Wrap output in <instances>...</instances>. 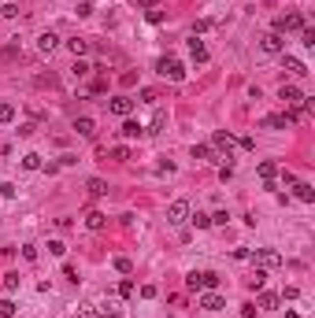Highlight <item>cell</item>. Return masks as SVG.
Instances as JSON below:
<instances>
[{
  "label": "cell",
  "instance_id": "1",
  "mask_svg": "<svg viewBox=\"0 0 315 318\" xmlns=\"http://www.w3.org/2000/svg\"><path fill=\"white\" fill-rule=\"evenodd\" d=\"M304 15H300V11H289V15H278V19H274V34H300V30H304Z\"/></svg>",
  "mask_w": 315,
  "mask_h": 318
},
{
  "label": "cell",
  "instance_id": "2",
  "mask_svg": "<svg viewBox=\"0 0 315 318\" xmlns=\"http://www.w3.org/2000/svg\"><path fill=\"white\" fill-rule=\"evenodd\" d=\"M219 285V274H211V270H193L189 277H185V289H193V293H208V289H215Z\"/></svg>",
  "mask_w": 315,
  "mask_h": 318
},
{
  "label": "cell",
  "instance_id": "3",
  "mask_svg": "<svg viewBox=\"0 0 315 318\" xmlns=\"http://www.w3.org/2000/svg\"><path fill=\"white\" fill-rule=\"evenodd\" d=\"M156 70H159L163 78H171V82H182V78H185V67H182V59H174V56H163V59L156 63Z\"/></svg>",
  "mask_w": 315,
  "mask_h": 318
},
{
  "label": "cell",
  "instance_id": "4",
  "mask_svg": "<svg viewBox=\"0 0 315 318\" xmlns=\"http://www.w3.org/2000/svg\"><path fill=\"white\" fill-rule=\"evenodd\" d=\"M249 259L256 263L260 270H274V267H282V255H278L274 248H256V251L249 255Z\"/></svg>",
  "mask_w": 315,
  "mask_h": 318
},
{
  "label": "cell",
  "instance_id": "5",
  "mask_svg": "<svg viewBox=\"0 0 315 318\" xmlns=\"http://www.w3.org/2000/svg\"><path fill=\"white\" fill-rule=\"evenodd\" d=\"M189 215H193V211H189V204H185V200H174L171 207H167V222H171V226H185Z\"/></svg>",
  "mask_w": 315,
  "mask_h": 318
},
{
  "label": "cell",
  "instance_id": "6",
  "mask_svg": "<svg viewBox=\"0 0 315 318\" xmlns=\"http://www.w3.org/2000/svg\"><path fill=\"white\" fill-rule=\"evenodd\" d=\"M260 48H263L267 56H282V52H286V37H282V34H274V30H271V34H263Z\"/></svg>",
  "mask_w": 315,
  "mask_h": 318
},
{
  "label": "cell",
  "instance_id": "7",
  "mask_svg": "<svg viewBox=\"0 0 315 318\" xmlns=\"http://www.w3.org/2000/svg\"><path fill=\"white\" fill-rule=\"evenodd\" d=\"M278 96H282V104H286V108H300V104L308 100V96L297 89V85H282V89H278Z\"/></svg>",
  "mask_w": 315,
  "mask_h": 318
},
{
  "label": "cell",
  "instance_id": "8",
  "mask_svg": "<svg viewBox=\"0 0 315 318\" xmlns=\"http://www.w3.org/2000/svg\"><path fill=\"white\" fill-rule=\"evenodd\" d=\"M108 111H111V115H119V118H130L133 100H130V96H111V100H108Z\"/></svg>",
  "mask_w": 315,
  "mask_h": 318
},
{
  "label": "cell",
  "instance_id": "9",
  "mask_svg": "<svg viewBox=\"0 0 315 318\" xmlns=\"http://www.w3.org/2000/svg\"><path fill=\"white\" fill-rule=\"evenodd\" d=\"M234 144H237V141H234L230 134H223V130H215V134H211V148H215V152H226V159H230Z\"/></svg>",
  "mask_w": 315,
  "mask_h": 318
},
{
  "label": "cell",
  "instance_id": "10",
  "mask_svg": "<svg viewBox=\"0 0 315 318\" xmlns=\"http://www.w3.org/2000/svg\"><path fill=\"white\" fill-rule=\"evenodd\" d=\"M263 126H271V130H286V126H293V115H289V111H274V115L263 118Z\"/></svg>",
  "mask_w": 315,
  "mask_h": 318
},
{
  "label": "cell",
  "instance_id": "11",
  "mask_svg": "<svg viewBox=\"0 0 315 318\" xmlns=\"http://www.w3.org/2000/svg\"><path fill=\"white\" fill-rule=\"evenodd\" d=\"M223 303H226V300L215 293V289H208V293L200 296V307H204V311H223Z\"/></svg>",
  "mask_w": 315,
  "mask_h": 318
},
{
  "label": "cell",
  "instance_id": "12",
  "mask_svg": "<svg viewBox=\"0 0 315 318\" xmlns=\"http://www.w3.org/2000/svg\"><path fill=\"white\" fill-rule=\"evenodd\" d=\"M293 196H297L300 204H312V200H315V189H312L308 182H293Z\"/></svg>",
  "mask_w": 315,
  "mask_h": 318
},
{
  "label": "cell",
  "instance_id": "13",
  "mask_svg": "<svg viewBox=\"0 0 315 318\" xmlns=\"http://www.w3.org/2000/svg\"><path fill=\"white\" fill-rule=\"evenodd\" d=\"M37 48H41L45 56H52V52L59 48V37H56V34H52V30H49V34H41V37H37Z\"/></svg>",
  "mask_w": 315,
  "mask_h": 318
},
{
  "label": "cell",
  "instance_id": "14",
  "mask_svg": "<svg viewBox=\"0 0 315 318\" xmlns=\"http://www.w3.org/2000/svg\"><path fill=\"white\" fill-rule=\"evenodd\" d=\"M75 134L78 137H93V134H97V122H93V118H75Z\"/></svg>",
  "mask_w": 315,
  "mask_h": 318
},
{
  "label": "cell",
  "instance_id": "15",
  "mask_svg": "<svg viewBox=\"0 0 315 318\" xmlns=\"http://www.w3.org/2000/svg\"><path fill=\"white\" fill-rule=\"evenodd\" d=\"M189 56L197 59V63H208V48H204V41H200V37H193V41H189Z\"/></svg>",
  "mask_w": 315,
  "mask_h": 318
},
{
  "label": "cell",
  "instance_id": "16",
  "mask_svg": "<svg viewBox=\"0 0 315 318\" xmlns=\"http://www.w3.org/2000/svg\"><path fill=\"white\" fill-rule=\"evenodd\" d=\"M85 226L89 229H104L108 226V215H104V211H89V215H85Z\"/></svg>",
  "mask_w": 315,
  "mask_h": 318
},
{
  "label": "cell",
  "instance_id": "17",
  "mask_svg": "<svg viewBox=\"0 0 315 318\" xmlns=\"http://www.w3.org/2000/svg\"><path fill=\"white\" fill-rule=\"evenodd\" d=\"M85 189H89V196H108V182H104V178H89Z\"/></svg>",
  "mask_w": 315,
  "mask_h": 318
},
{
  "label": "cell",
  "instance_id": "18",
  "mask_svg": "<svg viewBox=\"0 0 315 318\" xmlns=\"http://www.w3.org/2000/svg\"><path fill=\"white\" fill-rule=\"evenodd\" d=\"M119 134H123V137H141V134H145V126H141V122H133V118H126Z\"/></svg>",
  "mask_w": 315,
  "mask_h": 318
},
{
  "label": "cell",
  "instance_id": "19",
  "mask_svg": "<svg viewBox=\"0 0 315 318\" xmlns=\"http://www.w3.org/2000/svg\"><path fill=\"white\" fill-rule=\"evenodd\" d=\"M286 70H289V74H308V67H304V59H297V56H286Z\"/></svg>",
  "mask_w": 315,
  "mask_h": 318
},
{
  "label": "cell",
  "instance_id": "20",
  "mask_svg": "<svg viewBox=\"0 0 315 318\" xmlns=\"http://www.w3.org/2000/svg\"><path fill=\"white\" fill-rule=\"evenodd\" d=\"M278 303H282L278 293H263V296H260V307H263V311H278Z\"/></svg>",
  "mask_w": 315,
  "mask_h": 318
},
{
  "label": "cell",
  "instance_id": "21",
  "mask_svg": "<svg viewBox=\"0 0 315 318\" xmlns=\"http://www.w3.org/2000/svg\"><path fill=\"white\" fill-rule=\"evenodd\" d=\"M263 285H267V270H260V267H256V274L249 277V289H252V293H260Z\"/></svg>",
  "mask_w": 315,
  "mask_h": 318
},
{
  "label": "cell",
  "instance_id": "22",
  "mask_svg": "<svg viewBox=\"0 0 315 318\" xmlns=\"http://www.w3.org/2000/svg\"><path fill=\"white\" fill-rule=\"evenodd\" d=\"M67 48L75 52V56H85V52H89V41H82V37H71V41H67Z\"/></svg>",
  "mask_w": 315,
  "mask_h": 318
},
{
  "label": "cell",
  "instance_id": "23",
  "mask_svg": "<svg viewBox=\"0 0 315 318\" xmlns=\"http://www.w3.org/2000/svg\"><path fill=\"white\" fill-rule=\"evenodd\" d=\"M193 159H215V148L211 144H193Z\"/></svg>",
  "mask_w": 315,
  "mask_h": 318
},
{
  "label": "cell",
  "instance_id": "24",
  "mask_svg": "<svg viewBox=\"0 0 315 318\" xmlns=\"http://www.w3.org/2000/svg\"><path fill=\"white\" fill-rule=\"evenodd\" d=\"M23 167H26V170H41V156H37V152H26V156H23Z\"/></svg>",
  "mask_w": 315,
  "mask_h": 318
},
{
  "label": "cell",
  "instance_id": "25",
  "mask_svg": "<svg viewBox=\"0 0 315 318\" xmlns=\"http://www.w3.org/2000/svg\"><path fill=\"white\" fill-rule=\"evenodd\" d=\"M189 222H193L197 229H208V226H211V215H204V211H197V215H189Z\"/></svg>",
  "mask_w": 315,
  "mask_h": 318
},
{
  "label": "cell",
  "instance_id": "26",
  "mask_svg": "<svg viewBox=\"0 0 315 318\" xmlns=\"http://www.w3.org/2000/svg\"><path fill=\"white\" fill-rule=\"evenodd\" d=\"M274 174H278L274 163H260V178H263V182H274Z\"/></svg>",
  "mask_w": 315,
  "mask_h": 318
},
{
  "label": "cell",
  "instance_id": "27",
  "mask_svg": "<svg viewBox=\"0 0 315 318\" xmlns=\"http://www.w3.org/2000/svg\"><path fill=\"white\" fill-rule=\"evenodd\" d=\"M115 270L119 274H133V263L126 259V255H115Z\"/></svg>",
  "mask_w": 315,
  "mask_h": 318
},
{
  "label": "cell",
  "instance_id": "28",
  "mask_svg": "<svg viewBox=\"0 0 315 318\" xmlns=\"http://www.w3.org/2000/svg\"><path fill=\"white\" fill-rule=\"evenodd\" d=\"M0 122H15V104H0Z\"/></svg>",
  "mask_w": 315,
  "mask_h": 318
},
{
  "label": "cell",
  "instance_id": "29",
  "mask_svg": "<svg viewBox=\"0 0 315 318\" xmlns=\"http://www.w3.org/2000/svg\"><path fill=\"white\" fill-rule=\"evenodd\" d=\"M137 293V285L130 281V277H123V281H119V296H133Z\"/></svg>",
  "mask_w": 315,
  "mask_h": 318
},
{
  "label": "cell",
  "instance_id": "30",
  "mask_svg": "<svg viewBox=\"0 0 315 318\" xmlns=\"http://www.w3.org/2000/svg\"><path fill=\"white\" fill-rule=\"evenodd\" d=\"M4 289H8V293H15V289H19V274H15V270L4 274Z\"/></svg>",
  "mask_w": 315,
  "mask_h": 318
},
{
  "label": "cell",
  "instance_id": "31",
  "mask_svg": "<svg viewBox=\"0 0 315 318\" xmlns=\"http://www.w3.org/2000/svg\"><path fill=\"white\" fill-rule=\"evenodd\" d=\"M300 45L312 48V45H315V30H308V26H304V30H300Z\"/></svg>",
  "mask_w": 315,
  "mask_h": 318
},
{
  "label": "cell",
  "instance_id": "32",
  "mask_svg": "<svg viewBox=\"0 0 315 318\" xmlns=\"http://www.w3.org/2000/svg\"><path fill=\"white\" fill-rule=\"evenodd\" d=\"M111 156H115L119 163H126V159H130V148H126V144H115V148H111Z\"/></svg>",
  "mask_w": 315,
  "mask_h": 318
},
{
  "label": "cell",
  "instance_id": "33",
  "mask_svg": "<svg viewBox=\"0 0 315 318\" xmlns=\"http://www.w3.org/2000/svg\"><path fill=\"white\" fill-rule=\"evenodd\" d=\"M141 104H159V92L156 89H141Z\"/></svg>",
  "mask_w": 315,
  "mask_h": 318
},
{
  "label": "cell",
  "instance_id": "34",
  "mask_svg": "<svg viewBox=\"0 0 315 318\" xmlns=\"http://www.w3.org/2000/svg\"><path fill=\"white\" fill-rule=\"evenodd\" d=\"M11 315H15V303H11V300H0V318H11Z\"/></svg>",
  "mask_w": 315,
  "mask_h": 318
},
{
  "label": "cell",
  "instance_id": "35",
  "mask_svg": "<svg viewBox=\"0 0 315 318\" xmlns=\"http://www.w3.org/2000/svg\"><path fill=\"white\" fill-rule=\"evenodd\" d=\"M0 15H4V19H15L19 8H15V4H0Z\"/></svg>",
  "mask_w": 315,
  "mask_h": 318
},
{
  "label": "cell",
  "instance_id": "36",
  "mask_svg": "<svg viewBox=\"0 0 315 318\" xmlns=\"http://www.w3.org/2000/svg\"><path fill=\"white\" fill-rule=\"evenodd\" d=\"M49 251H52V255H63L67 244H63V241H49Z\"/></svg>",
  "mask_w": 315,
  "mask_h": 318
},
{
  "label": "cell",
  "instance_id": "37",
  "mask_svg": "<svg viewBox=\"0 0 315 318\" xmlns=\"http://www.w3.org/2000/svg\"><path fill=\"white\" fill-rule=\"evenodd\" d=\"M226 218H230L226 211H215V215H211V226H226Z\"/></svg>",
  "mask_w": 315,
  "mask_h": 318
},
{
  "label": "cell",
  "instance_id": "38",
  "mask_svg": "<svg viewBox=\"0 0 315 318\" xmlns=\"http://www.w3.org/2000/svg\"><path fill=\"white\" fill-rule=\"evenodd\" d=\"M23 259H26V263L37 259V248H33V244H26V248H23Z\"/></svg>",
  "mask_w": 315,
  "mask_h": 318
},
{
  "label": "cell",
  "instance_id": "39",
  "mask_svg": "<svg viewBox=\"0 0 315 318\" xmlns=\"http://www.w3.org/2000/svg\"><path fill=\"white\" fill-rule=\"evenodd\" d=\"M78 318H100V311L97 307H82V311H78Z\"/></svg>",
  "mask_w": 315,
  "mask_h": 318
},
{
  "label": "cell",
  "instance_id": "40",
  "mask_svg": "<svg viewBox=\"0 0 315 318\" xmlns=\"http://www.w3.org/2000/svg\"><path fill=\"white\" fill-rule=\"evenodd\" d=\"M241 318H256V303H245V307H241Z\"/></svg>",
  "mask_w": 315,
  "mask_h": 318
},
{
  "label": "cell",
  "instance_id": "41",
  "mask_svg": "<svg viewBox=\"0 0 315 318\" xmlns=\"http://www.w3.org/2000/svg\"><path fill=\"white\" fill-rule=\"evenodd\" d=\"M75 74L85 78V74H89V63H82V59H78V63H75Z\"/></svg>",
  "mask_w": 315,
  "mask_h": 318
},
{
  "label": "cell",
  "instance_id": "42",
  "mask_svg": "<svg viewBox=\"0 0 315 318\" xmlns=\"http://www.w3.org/2000/svg\"><path fill=\"white\" fill-rule=\"evenodd\" d=\"M63 277H67V281H78V270L71 267V263H67V267H63Z\"/></svg>",
  "mask_w": 315,
  "mask_h": 318
},
{
  "label": "cell",
  "instance_id": "43",
  "mask_svg": "<svg viewBox=\"0 0 315 318\" xmlns=\"http://www.w3.org/2000/svg\"><path fill=\"white\" fill-rule=\"evenodd\" d=\"M297 296H300V289H297V285H289V289L282 293V300H297Z\"/></svg>",
  "mask_w": 315,
  "mask_h": 318
},
{
  "label": "cell",
  "instance_id": "44",
  "mask_svg": "<svg viewBox=\"0 0 315 318\" xmlns=\"http://www.w3.org/2000/svg\"><path fill=\"white\" fill-rule=\"evenodd\" d=\"M137 4H141L145 11H152V8H156V4H159V0H137Z\"/></svg>",
  "mask_w": 315,
  "mask_h": 318
},
{
  "label": "cell",
  "instance_id": "45",
  "mask_svg": "<svg viewBox=\"0 0 315 318\" xmlns=\"http://www.w3.org/2000/svg\"><path fill=\"white\" fill-rule=\"evenodd\" d=\"M286 318H300V315H297V311H289V315H286Z\"/></svg>",
  "mask_w": 315,
  "mask_h": 318
}]
</instances>
